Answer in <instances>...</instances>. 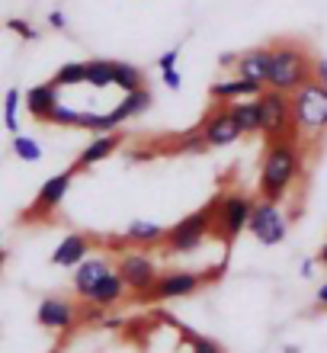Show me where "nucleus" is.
Listing matches in <instances>:
<instances>
[{"label": "nucleus", "instance_id": "c756f323", "mask_svg": "<svg viewBox=\"0 0 327 353\" xmlns=\"http://www.w3.org/2000/svg\"><path fill=\"white\" fill-rule=\"evenodd\" d=\"M187 337H189V347H193V353H224L222 347L212 341V337H199V334H189V331H187Z\"/></svg>", "mask_w": 327, "mask_h": 353}, {"label": "nucleus", "instance_id": "7c9ffc66", "mask_svg": "<svg viewBox=\"0 0 327 353\" xmlns=\"http://www.w3.org/2000/svg\"><path fill=\"white\" fill-rule=\"evenodd\" d=\"M103 318H106V308L94 305V302H84L77 308V321H103Z\"/></svg>", "mask_w": 327, "mask_h": 353}, {"label": "nucleus", "instance_id": "7ed1b4c3", "mask_svg": "<svg viewBox=\"0 0 327 353\" xmlns=\"http://www.w3.org/2000/svg\"><path fill=\"white\" fill-rule=\"evenodd\" d=\"M292 103V125L305 139H321L327 132V87L311 77L308 84H302L295 93H289Z\"/></svg>", "mask_w": 327, "mask_h": 353}, {"label": "nucleus", "instance_id": "9d476101", "mask_svg": "<svg viewBox=\"0 0 327 353\" xmlns=\"http://www.w3.org/2000/svg\"><path fill=\"white\" fill-rule=\"evenodd\" d=\"M206 286L202 273H193V270H167L160 273L158 283L151 286V292L145 296V302H164V299H187L193 292Z\"/></svg>", "mask_w": 327, "mask_h": 353}, {"label": "nucleus", "instance_id": "58836bf2", "mask_svg": "<svg viewBox=\"0 0 327 353\" xmlns=\"http://www.w3.org/2000/svg\"><path fill=\"white\" fill-rule=\"evenodd\" d=\"M318 263H324L327 267V241H324V248H321V254H318Z\"/></svg>", "mask_w": 327, "mask_h": 353}, {"label": "nucleus", "instance_id": "f257e3e1", "mask_svg": "<svg viewBox=\"0 0 327 353\" xmlns=\"http://www.w3.org/2000/svg\"><path fill=\"white\" fill-rule=\"evenodd\" d=\"M302 164H305V158H302L295 129L266 141V151L260 161V180H257V199L282 203L292 193V183L302 176Z\"/></svg>", "mask_w": 327, "mask_h": 353}, {"label": "nucleus", "instance_id": "393cba45", "mask_svg": "<svg viewBox=\"0 0 327 353\" xmlns=\"http://www.w3.org/2000/svg\"><path fill=\"white\" fill-rule=\"evenodd\" d=\"M19 90L17 87H10L7 97H3V129L10 132V135H17L19 132Z\"/></svg>", "mask_w": 327, "mask_h": 353}, {"label": "nucleus", "instance_id": "c9c22d12", "mask_svg": "<svg viewBox=\"0 0 327 353\" xmlns=\"http://www.w3.org/2000/svg\"><path fill=\"white\" fill-rule=\"evenodd\" d=\"M315 267H318V261H302V267H299L302 279H311V276H315Z\"/></svg>", "mask_w": 327, "mask_h": 353}, {"label": "nucleus", "instance_id": "ddd939ff", "mask_svg": "<svg viewBox=\"0 0 327 353\" xmlns=\"http://www.w3.org/2000/svg\"><path fill=\"white\" fill-rule=\"evenodd\" d=\"M116 270V263L109 261V257H103V254H96V257H84V261L74 267V296L84 302L87 296H90V289L100 283V279L106 276V273H112Z\"/></svg>", "mask_w": 327, "mask_h": 353}, {"label": "nucleus", "instance_id": "f8f14e48", "mask_svg": "<svg viewBox=\"0 0 327 353\" xmlns=\"http://www.w3.org/2000/svg\"><path fill=\"white\" fill-rule=\"evenodd\" d=\"M77 302H71V299L65 296H48L39 302L36 308V321L45 331H58V334H65V331H71V327L77 325Z\"/></svg>", "mask_w": 327, "mask_h": 353}, {"label": "nucleus", "instance_id": "412c9836", "mask_svg": "<svg viewBox=\"0 0 327 353\" xmlns=\"http://www.w3.org/2000/svg\"><path fill=\"white\" fill-rule=\"evenodd\" d=\"M164 228L154 222H145V219H135V222H129V228H125V241L135 244V248H160L164 244Z\"/></svg>", "mask_w": 327, "mask_h": 353}, {"label": "nucleus", "instance_id": "423d86ee", "mask_svg": "<svg viewBox=\"0 0 327 353\" xmlns=\"http://www.w3.org/2000/svg\"><path fill=\"white\" fill-rule=\"evenodd\" d=\"M247 232H251L260 244H266V248H273V244L286 241V234H289V215L282 212V203H270V199H253Z\"/></svg>", "mask_w": 327, "mask_h": 353}, {"label": "nucleus", "instance_id": "473e14b6", "mask_svg": "<svg viewBox=\"0 0 327 353\" xmlns=\"http://www.w3.org/2000/svg\"><path fill=\"white\" fill-rule=\"evenodd\" d=\"M160 81H164L167 90H180V87H183V77H180L177 68H173V71H160Z\"/></svg>", "mask_w": 327, "mask_h": 353}, {"label": "nucleus", "instance_id": "aec40b11", "mask_svg": "<svg viewBox=\"0 0 327 353\" xmlns=\"http://www.w3.org/2000/svg\"><path fill=\"white\" fill-rule=\"evenodd\" d=\"M228 112H231L234 125L241 129V135H257L260 132V100H234L228 103Z\"/></svg>", "mask_w": 327, "mask_h": 353}, {"label": "nucleus", "instance_id": "ea45409f", "mask_svg": "<svg viewBox=\"0 0 327 353\" xmlns=\"http://www.w3.org/2000/svg\"><path fill=\"white\" fill-rule=\"evenodd\" d=\"M7 261V251H3V244H0V263Z\"/></svg>", "mask_w": 327, "mask_h": 353}, {"label": "nucleus", "instance_id": "f03ea898", "mask_svg": "<svg viewBox=\"0 0 327 353\" xmlns=\"http://www.w3.org/2000/svg\"><path fill=\"white\" fill-rule=\"evenodd\" d=\"M273 55H270V71H266V87L279 93H295L302 84H308L315 77V58L302 42L282 39L273 42Z\"/></svg>", "mask_w": 327, "mask_h": 353}, {"label": "nucleus", "instance_id": "c85d7f7f", "mask_svg": "<svg viewBox=\"0 0 327 353\" xmlns=\"http://www.w3.org/2000/svg\"><path fill=\"white\" fill-rule=\"evenodd\" d=\"M7 29H10V32H17L19 39H26V42L39 39V29L32 26V23H26V19H19V17H10L7 19Z\"/></svg>", "mask_w": 327, "mask_h": 353}, {"label": "nucleus", "instance_id": "72a5a7b5", "mask_svg": "<svg viewBox=\"0 0 327 353\" xmlns=\"http://www.w3.org/2000/svg\"><path fill=\"white\" fill-rule=\"evenodd\" d=\"M315 81L327 87V58H315Z\"/></svg>", "mask_w": 327, "mask_h": 353}, {"label": "nucleus", "instance_id": "9b49d317", "mask_svg": "<svg viewBox=\"0 0 327 353\" xmlns=\"http://www.w3.org/2000/svg\"><path fill=\"white\" fill-rule=\"evenodd\" d=\"M199 132H202V141H206L209 148H228V145H234V141L244 139L241 129L234 125L231 112H228V103H215L212 112L202 119Z\"/></svg>", "mask_w": 327, "mask_h": 353}, {"label": "nucleus", "instance_id": "0eeeda50", "mask_svg": "<svg viewBox=\"0 0 327 353\" xmlns=\"http://www.w3.org/2000/svg\"><path fill=\"white\" fill-rule=\"evenodd\" d=\"M260 100V135H266V141L279 139L286 132H292V103H289V93H279L266 87V90L257 97Z\"/></svg>", "mask_w": 327, "mask_h": 353}, {"label": "nucleus", "instance_id": "2eb2a0df", "mask_svg": "<svg viewBox=\"0 0 327 353\" xmlns=\"http://www.w3.org/2000/svg\"><path fill=\"white\" fill-rule=\"evenodd\" d=\"M266 90V84H257V81H247V77H234V81H215L209 87V97L212 103H234V100H253Z\"/></svg>", "mask_w": 327, "mask_h": 353}, {"label": "nucleus", "instance_id": "a211bd4d", "mask_svg": "<svg viewBox=\"0 0 327 353\" xmlns=\"http://www.w3.org/2000/svg\"><path fill=\"white\" fill-rule=\"evenodd\" d=\"M270 55L273 48L270 46H260V48H251V52H241L238 55V77H247V81H257V84H266V71H270Z\"/></svg>", "mask_w": 327, "mask_h": 353}, {"label": "nucleus", "instance_id": "bb28decb", "mask_svg": "<svg viewBox=\"0 0 327 353\" xmlns=\"http://www.w3.org/2000/svg\"><path fill=\"white\" fill-rule=\"evenodd\" d=\"M77 119H81V110H67L61 103L48 112V122H52V125H65V129H77Z\"/></svg>", "mask_w": 327, "mask_h": 353}, {"label": "nucleus", "instance_id": "39448f33", "mask_svg": "<svg viewBox=\"0 0 327 353\" xmlns=\"http://www.w3.org/2000/svg\"><path fill=\"white\" fill-rule=\"evenodd\" d=\"M212 209H215L212 234L222 238V241H234L241 232H247L253 199L244 193H218L215 199H212Z\"/></svg>", "mask_w": 327, "mask_h": 353}, {"label": "nucleus", "instance_id": "1a4fd4ad", "mask_svg": "<svg viewBox=\"0 0 327 353\" xmlns=\"http://www.w3.org/2000/svg\"><path fill=\"white\" fill-rule=\"evenodd\" d=\"M77 170H65V174H55L52 180H45V183L39 186L36 199H32V205H29L26 212H23V222H39V219H45V215H52L58 209V205L65 203L67 190H71V180H74Z\"/></svg>", "mask_w": 327, "mask_h": 353}, {"label": "nucleus", "instance_id": "4be33fe9", "mask_svg": "<svg viewBox=\"0 0 327 353\" xmlns=\"http://www.w3.org/2000/svg\"><path fill=\"white\" fill-rule=\"evenodd\" d=\"M112 87H122V93L141 90L145 87V71L129 61H112Z\"/></svg>", "mask_w": 327, "mask_h": 353}, {"label": "nucleus", "instance_id": "a878e982", "mask_svg": "<svg viewBox=\"0 0 327 353\" xmlns=\"http://www.w3.org/2000/svg\"><path fill=\"white\" fill-rule=\"evenodd\" d=\"M13 154H17L19 161H26V164H36V161H42V145H39L36 139H29V135H13Z\"/></svg>", "mask_w": 327, "mask_h": 353}, {"label": "nucleus", "instance_id": "f3484780", "mask_svg": "<svg viewBox=\"0 0 327 353\" xmlns=\"http://www.w3.org/2000/svg\"><path fill=\"white\" fill-rule=\"evenodd\" d=\"M119 145H122L119 132H100V135H96V139H90V145L77 154L74 170H87V168H94V164H100V161H106L109 154H116V148H119Z\"/></svg>", "mask_w": 327, "mask_h": 353}, {"label": "nucleus", "instance_id": "dca6fc26", "mask_svg": "<svg viewBox=\"0 0 327 353\" xmlns=\"http://www.w3.org/2000/svg\"><path fill=\"white\" fill-rule=\"evenodd\" d=\"M58 90L61 87L55 84V81H48V84H36L29 87L26 93H23V103H26V112L32 116L36 122H48V112L58 106Z\"/></svg>", "mask_w": 327, "mask_h": 353}, {"label": "nucleus", "instance_id": "4c0bfd02", "mask_svg": "<svg viewBox=\"0 0 327 353\" xmlns=\"http://www.w3.org/2000/svg\"><path fill=\"white\" fill-rule=\"evenodd\" d=\"M315 299H318V308H327V283L318 289V292H315Z\"/></svg>", "mask_w": 327, "mask_h": 353}, {"label": "nucleus", "instance_id": "cd10ccee", "mask_svg": "<svg viewBox=\"0 0 327 353\" xmlns=\"http://www.w3.org/2000/svg\"><path fill=\"white\" fill-rule=\"evenodd\" d=\"M206 148H209V145L202 141V132H199V129L187 132V135L177 141V151H187V154H196V151H206Z\"/></svg>", "mask_w": 327, "mask_h": 353}, {"label": "nucleus", "instance_id": "e433bc0d", "mask_svg": "<svg viewBox=\"0 0 327 353\" xmlns=\"http://www.w3.org/2000/svg\"><path fill=\"white\" fill-rule=\"evenodd\" d=\"M218 65H222V68H234V65H238V55H234V52H222V55H218Z\"/></svg>", "mask_w": 327, "mask_h": 353}, {"label": "nucleus", "instance_id": "f704fd0d", "mask_svg": "<svg viewBox=\"0 0 327 353\" xmlns=\"http://www.w3.org/2000/svg\"><path fill=\"white\" fill-rule=\"evenodd\" d=\"M48 26H52V29H65L67 26V17L61 13V10H52V13H48Z\"/></svg>", "mask_w": 327, "mask_h": 353}, {"label": "nucleus", "instance_id": "6ab92c4d", "mask_svg": "<svg viewBox=\"0 0 327 353\" xmlns=\"http://www.w3.org/2000/svg\"><path fill=\"white\" fill-rule=\"evenodd\" d=\"M125 292H129V286H125L122 276L112 270V273H106V276L90 289V296H87L84 302H94V305H100V308H112V305H119Z\"/></svg>", "mask_w": 327, "mask_h": 353}, {"label": "nucleus", "instance_id": "4468645a", "mask_svg": "<svg viewBox=\"0 0 327 353\" xmlns=\"http://www.w3.org/2000/svg\"><path fill=\"white\" fill-rule=\"evenodd\" d=\"M90 248H94V238H90V234L71 232V234H65V238L58 241V248L52 251V263L71 270L84 261V257H90Z\"/></svg>", "mask_w": 327, "mask_h": 353}, {"label": "nucleus", "instance_id": "6e6552de", "mask_svg": "<svg viewBox=\"0 0 327 353\" xmlns=\"http://www.w3.org/2000/svg\"><path fill=\"white\" fill-rule=\"evenodd\" d=\"M116 273L122 276V283L131 289V292H138V299L145 302V296L151 292V286L158 283V263L151 261L148 254H122L119 261H116Z\"/></svg>", "mask_w": 327, "mask_h": 353}, {"label": "nucleus", "instance_id": "5701e85b", "mask_svg": "<svg viewBox=\"0 0 327 353\" xmlns=\"http://www.w3.org/2000/svg\"><path fill=\"white\" fill-rule=\"evenodd\" d=\"M87 65V84L90 87H112V61L109 58H94V61H84Z\"/></svg>", "mask_w": 327, "mask_h": 353}, {"label": "nucleus", "instance_id": "b1692460", "mask_svg": "<svg viewBox=\"0 0 327 353\" xmlns=\"http://www.w3.org/2000/svg\"><path fill=\"white\" fill-rule=\"evenodd\" d=\"M52 81H55L58 87H77V84H87V65H84V61H67V65L58 68Z\"/></svg>", "mask_w": 327, "mask_h": 353}, {"label": "nucleus", "instance_id": "20e7f679", "mask_svg": "<svg viewBox=\"0 0 327 353\" xmlns=\"http://www.w3.org/2000/svg\"><path fill=\"white\" fill-rule=\"evenodd\" d=\"M212 219H215V209H212V203L202 205L199 212L187 215V219H180L173 228H167V234H164V254H170V257H180V254H189L196 251L199 244L206 241L209 234H212Z\"/></svg>", "mask_w": 327, "mask_h": 353}, {"label": "nucleus", "instance_id": "2f4dec72", "mask_svg": "<svg viewBox=\"0 0 327 353\" xmlns=\"http://www.w3.org/2000/svg\"><path fill=\"white\" fill-rule=\"evenodd\" d=\"M177 61H180V48H170V52H164V55L158 58V68L160 71H173Z\"/></svg>", "mask_w": 327, "mask_h": 353}]
</instances>
